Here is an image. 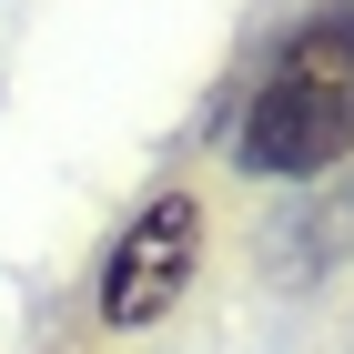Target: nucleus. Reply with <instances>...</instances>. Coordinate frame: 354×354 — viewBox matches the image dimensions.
Masks as SVG:
<instances>
[{"label":"nucleus","instance_id":"2","mask_svg":"<svg viewBox=\"0 0 354 354\" xmlns=\"http://www.w3.org/2000/svg\"><path fill=\"white\" fill-rule=\"evenodd\" d=\"M192 273H203V203L192 192H152L122 233H111L102 273H91V314L111 334H152L172 304L192 294Z\"/></svg>","mask_w":354,"mask_h":354},{"label":"nucleus","instance_id":"1","mask_svg":"<svg viewBox=\"0 0 354 354\" xmlns=\"http://www.w3.org/2000/svg\"><path fill=\"white\" fill-rule=\"evenodd\" d=\"M223 152L253 183H324L354 162V0H314L304 21H283Z\"/></svg>","mask_w":354,"mask_h":354}]
</instances>
